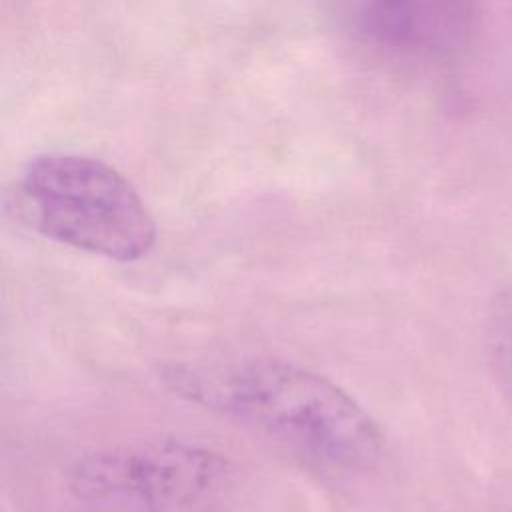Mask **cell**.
Wrapping results in <instances>:
<instances>
[{
  "label": "cell",
  "mask_w": 512,
  "mask_h": 512,
  "mask_svg": "<svg viewBox=\"0 0 512 512\" xmlns=\"http://www.w3.org/2000/svg\"><path fill=\"white\" fill-rule=\"evenodd\" d=\"M360 28L378 42L402 48H438L462 24V0H358Z\"/></svg>",
  "instance_id": "obj_4"
},
{
  "label": "cell",
  "mask_w": 512,
  "mask_h": 512,
  "mask_svg": "<svg viewBox=\"0 0 512 512\" xmlns=\"http://www.w3.org/2000/svg\"><path fill=\"white\" fill-rule=\"evenodd\" d=\"M182 400L234 422L332 474L378 466V422L326 376L278 358L178 362L162 368Z\"/></svg>",
  "instance_id": "obj_1"
},
{
  "label": "cell",
  "mask_w": 512,
  "mask_h": 512,
  "mask_svg": "<svg viewBox=\"0 0 512 512\" xmlns=\"http://www.w3.org/2000/svg\"><path fill=\"white\" fill-rule=\"evenodd\" d=\"M488 354L498 386L512 408V288L500 292L488 314Z\"/></svg>",
  "instance_id": "obj_5"
},
{
  "label": "cell",
  "mask_w": 512,
  "mask_h": 512,
  "mask_svg": "<svg viewBox=\"0 0 512 512\" xmlns=\"http://www.w3.org/2000/svg\"><path fill=\"white\" fill-rule=\"evenodd\" d=\"M18 218L42 238L114 262H138L156 244V222L114 166L84 154L32 158L14 188Z\"/></svg>",
  "instance_id": "obj_2"
},
{
  "label": "cell",
  "mask_w": 512,
  "mask_h": 512,
  "mask_svg": "<svg viewBox=\"0 0 512 512\" xmlns=\"http://www.w3.org/2000/svg\"><path fill=\"white\" fill-rule=\"evenodd\" d=\"M66 486L100 512H218L234 492L236 468L188 440L140 438L84 450Z\"/></svg>",
  "instance_id": "obj_3"
}]
</instances>
